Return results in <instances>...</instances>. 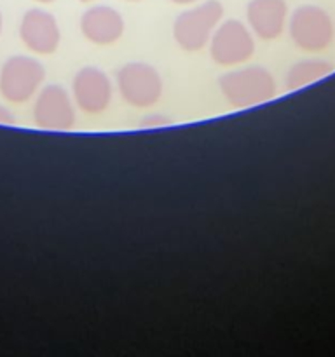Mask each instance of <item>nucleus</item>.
Instances as JSON below:
<instances>
[{
    "instance_id": "1",
    "label": "nucleus",
    "mask_w": 335,
    "mask_h": 357,
    "mask_svg": "<svg viewBox=\"0 0 335 357\" xmlns=\"http://www.w3.org/2000/svg\"><path fill=\"white\" fill-rule=\"evenodd\" d=\"M218 86L227 103L234 108H250L267 103L278 93L274 77L262 66H246L225 73L218 79Z\"/></svg>"
},
{
    "instance_id": "2",
    "label": "nucleus",
    "mask_w": 335,
    "mask_h": 357,
    "mask_svg": "<svg viewBox=\"0 0 335 357\" xmlns=\"http://www.w3.org/2000/svg\"><path fill=\"white\" fill-rule=\"evenodd\" d=\"M223 16L218 0H206L192 9L178 14L173 24V37L184 51H201L211 38Z\"/></svg>"
},
{
    "instance_id": "3",
    "label": "nucleus",
    "mask_w": 335,
    "mask_h": 357,
    "mask_svg": "<svg viewBox=\"0 0 335 357\" xmlns=\"http://www.w3.org/2000/svg\"><path fill=\"white\" fill-rule=\"evenodd\" d=\"M44 79L45 70L38 59L23 54L10 56L0 68V94L9 103H27L37 96Z\"/></svg>"
},
{
    "instance_id": "4",
    "label": "nucleus",
    "mask_w": 335,
    "mask_h": 357,
    "mask_svg": "<svg viewBox=\"0 0 335 357\" xmlns=\"http://www.w3.org/2000/svg\"><path fill=\"white\" fill-rule=\"evenodd\" d=\"M290 37L302 51H323L334 40V21L321 7L300 6L290 17Z\"/></svg>"
},
{
    "instance_id": "5",
    "label": "nucleus",
    "mask_w": 335,
    "mask_h": 357,
    "mask_svg": "<svg viewBox=\"0 0 335 357\" xmlns=\"http://www.w3.org/2000/svg\"><path fill=\"white\" fill-rule=\"evenodd\" d=\"M255 40L250 28L237 20H227L209 38V54L220 66L243 65L253 56Z\"/></svg>"
},
{
    "instance_id": "6",
    "label": "nucleus",
    "mask_w": 335,
    "mask_h": 357,
    "mask_svg": "<svg viewBox=\"0 0 335 357\" xmlns=\"http://www.w3.org/2000/svg\"><path fill=\"white\" fill-rule=\"evenodd\" d=\"M117 89L128 105L147 108L159 101L163 80L154 66L147 63H128L117 72Z\"/></svg>"
},
{
    "instance_id": "7",
    "label": "nucleus",
    "mask_w": 335,
    "mask_h": 357,
    "mask_svg": "<svg viewBox=\"0 0 335 357\" xmlns=\"http://www.w3.org/2000/svg\"><path fill=\"white\" fill-rule=\"evenodd\" d=\"M34 121L47 131H70L75 124V110L68 93L56 84L42 87L35 98Z\"/></svg>"
},
{
    "instance_id": "8",
    "label": "nucleus",
    "mask_w": 335,
    "mask_h": 357,
    "mask_svg": "<svg viewBox=\"0 0 335 357\" xmlns=\"http://www.w3.org/2000/svg\"><path fill=\"white\" fill-rule=\"evenodd\" d=\"M112 82L108 75L94 66H86L75 73L72 82L73 101L82 112L98 115L112 103Z\"/></svg>"
},
{
    "instance_id": "9",
    "label": "nucleus",
    "mask_w": 335,
    "mask_h": 357,
    "mask_svg": "<svg viewBox=\"0 0 335 357\" xmlns=\"http://www.w3.org/2000/svg\"><path fill=\"white\" fill-rule=\"evenodd\" d=\"M20 38L31 52L47 56L58 49L61 31L51 13L44 9H30L21 17Z\"/></svg>"
},
{
    "instance_id": "10",
    "label": "nucleus",
    "mask_w": 335,
    "mask_h": 357,
    "mask_svg": "<svg viewBox=\"0 0 335 357\" xmlns=\"http://www.w3.org/2000/svg\"><path fill=\"white\" fill-rule=\"evenodd\" d=\"M80 31L93 44L110 45L124 33V20L114 7L94 6L80 17Z\"/></svg>"
},
{
    "instance_id": "11",
    "label": "nucleus",
    "mask_w": 335,
    "mask_h": 357,
    "mask_svg": "<svg viewBox=\"0 0 335 357\" xmlns=\"http://www.w3.org/2000/svg\"><path fill=\"white\" fill-rule=\"evenodd\" d=\"M288 16L285 0H251L246 7V20L251 31L262 40H274L283 33Z\"/></svg>"
},
{
    "instance_id": "12",
    "label": "nucleus",
    "mask_w": 335,
    "mask_h": 357,
    "mask_svg": "<svg viewBox=\"0 0 335 357\" xmlns=\"http://www.w3.org/2000/svg\"><path fill=\"white\" fill-rule=\"evenodd\" d=\"M334 73V66L323 59H304L295 63L286 73V87L290 91H299L302 87L311 86L318 80L327 79Z\"/></svg>"
},
{
    "instance_id": "13",
    "label": "nucleus",
    "mask_w": 335,
    "mask_h": 357,
    "mask_svg": "<svg viewBox=\"0 0 335 357\" xmlns=\"http://www.w3.org/2000/svg\"><path fill=\"white\" fill-rule=\"evenodd\" d=\"M170 124V119L164 117V115H149V117L143 119L142 128H159V126H166Z\"/></svg>"
},
{
    "instance_id": "14",
    "label": "nucleus",
    "mask_w": 335,
    "mask_h": 357,
    "mask_svg": "<svg viewBox=\"0 0 335 357\" xmlns=\"http://www.w3.org/2000/svg\"><path fill=\"white\" fill-rule=\"evenodd\" d=\"M16 122V117H14L13 112L7 107H2L0 105V124L2 126H13Z\"/></svg>"
},
{
    "instance_id": "15",
    "label": "nucleus",
    "mask_w": 335,
    "mask_h": 357,
    "mask_svg": "<svg viewBox=\"0 0 335 357\" xmlns=\"http://www.w3.org/2000/svg\"><path fill=\"white\" fill-rule=\"evenodd\" d=\"M173 3H178V6H188V3H195L198 0H171Z\"/></svg>"
},
{
    "instance_id": "16",
    "label": "nucleus",
    "mask_w": 335,
    "mask_h": 357,
    "mask_svg": "<svg viewBox=\"0 0 335 357\" xmlns=\"http://www.w3.org/2000/svg\"><path fill=\"white\" fill-rule=\"evenodd\" d=\"M35 2H38V3H52V2H54V0H35Z\"/></svg>"
},
{
    "instance_id": "17",
    "label": "nucleus",
    "mask_w": 335,
    "mask_h": 357,
    "mask_svg": "<svg viewBox=\"0 0 335 357\" xmlns=\"http://www.w3.org/2000/svg\"><path fill=\"white\" fill-rule=\"evenodd\" d=\"M2 26H3V20H2V13H0V33H2Z\"/></svg>"
},
{
    "instance_id": "18",
    "label": "nucleus",
    "mask_w": 335,
    "mask_h": 357,
    "mask_svg": "<svg viewBox=\"0 0 335 357\" xmlns=\"http://www.w3.org/2000/svg\"><path fill=\"white\" fill-rule=\"evenodd\" d=\"M80 2H84V3H86V2H93V0H80Z\"/></svg>"
},
{
    "instance_id": "19",
    "label": "nucleus",
    "mask_w": 335,
    "mask_h": 357,
    "mask_svg": "<svg viewBox=\"0 0 335 357\" xmlns=\"http://www.w3.org/2000/svg\"><path fill=\"white\" fill-rule=\"evenodd\" d=\"M128 2H140V0H128Z\"/></svg>"
}]
</instances>
